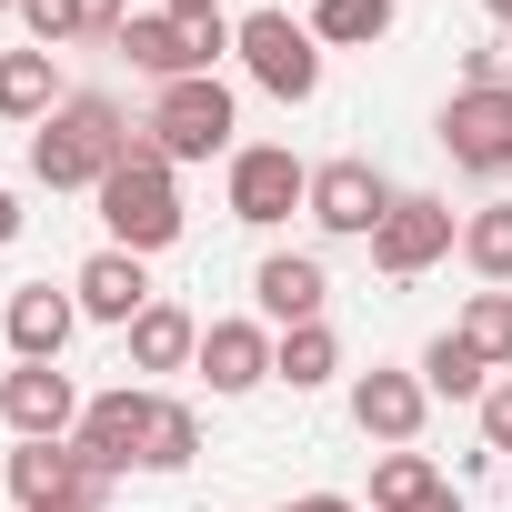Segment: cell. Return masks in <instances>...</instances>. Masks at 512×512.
<instances>
[{"instance_id":"d6986e66","label":"cell","mask_w":512,"mask_h":512,"mask_svg":"<svg viewBox=\"0 0 512 512\" xmlns=\"http://www.w3.org/2000/svg\"><path fill=\"white\" fill-rule=\"evenodd\" d=\"M121 342H131V372H181V362H201V322H191L181 302H151Z\"/></svg>"},{"instance_id":"277c9868","label":"cell","mask_w":512,"mask_h":512,"mask_svg":"<svg viewBox=\"0 0 512 512\" xmlns=\"http://www.w3.org/2000/svg\"><path fill=\"white\" fill-rule=\"evenodd\" d=\"M231 41H241V21H171V11H131L121 21V61L151 71V81H201Z\"/></svg>"},{"instance_id":"ba28073f","label":"cell","mask_w":512,"mask_h":512,"mask_svg":"<svg viewBox=\"0 0 512 512\" xmlns=\"http://www.w3.org/2000/svg\"><path fill=\"white\" fill-rule=\"evenodd\" d=\"M0 482H11L21 512H61V502H101L111 512V472H91L71 442H21L11 462H0Z\"/></svg>"},{"instance_id":"52a82bcc","label":"cell","mask_w":512,"mask_h":512,"mask_svg":"<svg viewBox=\"0 0 512 512\" xmlns=\"http://www.w3.org/2000/svg\"><path fill=\"white\" fill-rule=\"evenodd\" d=\"M462 241V221H452V201H432V191H402L392 211H382V231H372V272L382 282H422L442 251Z\"/></svg>"},{"instance_id":"4fadbf2b","label":"cell","mask_w":512,"mask_h":512,"mask_svg":"<svg viewBox=\"0 0 512 512\" xmlns=\"http://www.w3.org/2000/svg\"><path fill=\"white\" fill-rule=\"evenodd\" d=\"M71 302H81V322H111V332H131L161 292H151V272H141V251H91V262L71 272Z\"/></svg>"},{"instance_id":"83f0119b","label":"cell","mask_w":512,"mask_h":512,"mask_svg":"<svg viewBox=\"0 0 512 512\" xmlns=\"http://www.w3.org/2000/svg\"><path fill=\"white\" fill-rule=\"evenodd\" d=\"M462 91H512V51H502V41L462 51Z\"/></svg>"},{"instance_id":"4316f807","label":"cell","mask_w":512,"mask_h":512,"mask_svg":"<svg viewBox=\"0 0 512 512\" xmlns=\"http://www.w3.org/2000/svg\"><path fill=\"white\" fill-rule=\"evenodd\" d=\"M21 31H31V51H61V41H91V21H81V0H21Z\"/></svg>"},{"instance_id":"d4e9b609","label":"cell","mask_w":512,"mask_h":512,"mask_svg":"<svg viewBox=\"0 0 512 512\" xmlns=\"http://www.w3.org/2000/svg\"><path fill=\"white\" fill-rule=\"evenodd\" d=\"M462 262H472L492 292L512 282V201H482V211L462 221Z\"/></svg>"},{"instance_id":"9a60e30c","label":"cell","mask_w":512,"mask_h":512,"mask_svg":"<svg viewBox=\"0 0 512 512\" xmlns=\"http://www.w3.org/2000/svg\"><path fill=\"white\" fill-rule=\"evenodd\" d=\"M251 302H262V322H272V332H302V322H322L332 272L312 262V251H272V262L251 272Z\"/></svg>"},{"instance_id":"e575fe53","label":"cell","mask_w":512,"mask_h":512,"mask_svg":"<svg viewBox=\"0 0 512 512\" xmlns=\"http://www.w3.org/2000/svg\"><path fill=\"white\" fill-rule=\"evenodd\" d=\"M61 512H101V502H61Z\"/></svg>"},{"instance_id":"ffe728a7","label":"cell","mask_w":512,"mask_h":512,"mask_svg":"<svg viewBox=\"0 0 512 512\" xmlns=\"http://www.w3.org/2000/svg\"><path fill=\"white\" fill-rule=\"evenodd\" d=\"M332 372H342V332H332V322H302V332H282V342H272V382L322 392Z\"/></svg>"},{"instance_id":"7a4b0ae2","label":"cell","mask_w":512,"mask_h":512,"mask_svg":"<svg viewBox=\"0 0 512 512\" xmlns=\"http://www.w3.org/2000/svg\"><path fill=\"white\" fill-rule=\"evenodd\" d=\"M101 201V231H111V251H171L181 241V181H171V151L151 141V131H131V151H121V171L91 191Z\"/></svg>"},{"instance_id":"5b68a950","label":"cell","mask_w":512,"mask_h":512,"mask_svg":"<svg viewBox=\"0 0 512 512\" xmlns=\"http://www.w3.org/2000/svg\"><path fill=\"white\" fill-rule=\"evenodd\" d=\"M292 211H312V161H302L292 141H241V151H231V221L272 231V221H292Z\"/></svg>"},{"instance_id":"7c38bea8","label":"cell","mask_w":512,"mask_h":512,"mask_svg":"<svg viewBox=\"0 0 512 512\" xmlns=\"http://www.w3.org/2000/svg\"><path fill=\"white\" fill-rule=\"evenodd\" d=\"M442 151L462 171H512V91H452L442 101Z\"/></svg>"},{"instance_id":"3957f363","label":"cell","mask_w":512,"mask_h":512,"mask_svg":"<svg viewBox=\"0 0 512 512\" xmlns=\"http://www.w3.org/2000/svg\"><path fill=\"white\" fill-rule=\"evenodd\" d=\"M161 151H171V171L181 161H211V151H231V131H241V111H231V81L221 71H201V81H161V101H151V121H141Z\"/></svg>"},{"instance_id":"4dcf8cb0","label":"cell","mask_w":512,"mask_h":512,"mask_svg":"<svg viewBox=\"0 0 512 512\" xmlns=\"http://www.w3.org/2000/svg\"><path fill=\"white\" fill-rule=\"evenodd\" d=\"M0 241H21V191L0 181Z\"/></svg>"},{"instance_id":"5bb4252c","label":"cell","mask_w":512,"mask_h":512,"mask_svg":"<svg viewBox=\"0 0 512 512\" xmlns=\"http://www.w3.org/2000/svg\"><path fill=\"white\" fill-rule=\"evenodd\" d=\"M422 412H432V392H422V372H392V362H372V372L352 382V422H362L372 442H392V452H412V432H422Z\"/></svg>"},{"instance_id":"8992f818","label":"cell","mask_w":512,"mask_h":512,"mask_svg":"<svg viewBox=\"0 0 512 512\" xmlns=\"http://www.w3.org/2000/svg\"><path fill=\"white\" fill-rule=\"evenodd\" d=\"M231 51H241V71L262 81L272 101H312V91H322V41H312V21H292V11H251Z\"/></svg>"},{"instance_id":"f1b7e54d","label":"cell","mask_w":512,"mask_h":512,"mask_svg":"<svg viewBox=\"0 0 512 512\" xmlns=\"http://www.w3.org/2000/svg\"><path fill=\"white\" fill-rule=\"evenodd\" d=\"M482 452H492V462L512 452V382H492V392H482Z\"/></svg>"},{"instance_id":"1f68e13d","label":"cell","mask_w":512,"mask_h":512,"mask_svg":"<svg viewBox=\"0 0 512 512\" xmlns=\"http://www.w3.org/2000/svg\"><path fill=\"white\" fill-rule=\"evenodd\" d=\"M171 21H221V0H161Z\"/></svg>"},{"instance_id":"9c48e42d","label":"cell","mask_w":512,"mask_h":512,"mask_svg":"<svg viewBox=\"0 0 512 512\" xmlns=\"http://www.w3.org/2000/svg\"><path fill=\"white\" fill-rule=\"evenodd\" d=\"M392 201H402V191H392L362 151H342V161H322V171H312V221H322L332 241H372Z\"/></svg>"},{"instance_id":"d6a6232c","label":"cell","mask_w":512,"mask_h":512,"mask_svg":"<svg viewBox=\"0 0 512 512\" xmlns=\"http://www.w3.org/2000/svg\"><path fill=\"white\" fill-rule=\"evenodd\" d=\"M292 512H362V502H342V492H302Z\"/></svg>"},{"instance_id":"ac0fdd59","label":"cell","mask_w":512,"mask_h":512,"mask_svg":"<svg viewBox=\"0 0 512 512\" xmlns=\"http://www.w3.org/2000/svg\"><path fill=\"white\" fill-rule=\"evenodd\" d=\"M61 101H71V91H61V61H51V51H0V121L41 131Z\"/></svg>"},{"instance_id":"484cf974","label":"cell","mask_w":512,"mask_h":512,"mask_svg":"<svg viewBox=\"0 0 512 512\" xmlns=\"http://www.w3.org/2000/svg\"><path fill=\"white\" fill-rule=\"evenodd\" d=\"M452 332H462V342L502 372V362H512V292H492V282H482V292L462 302V322H452Z\"/></svg>"},{"instance_id":"8fae6325","label":"cell","mask_w":512,"mask_h":512,"mask_svg":"<svg viewBox=\"0 0 512 512\" xmlns=\"http://www.w3.org/2000/svg\"><path fill=\"white\" fill-rule=\"evenodd\" d=\"M0 422H11L21 442H71L81 432V392L61 362H21V372H0Z\"/></svg>"},{"instance_id":"7402d4cb","label":"cell","mask_w":512,"mask_h":512,"mask_svg":"<svg viewBox=\"0 0 512 512\" xmlns=\"http://www.w3.org/2000/svg\"><path fill=\"white\" fill-rule=\"evenodd\" d=\"M412 372H422V392H442V402H482V392H492V362H482L462 332H442V342H432Z\"/></svg>"},{"instance_id":"44dd1931","label":"cell","mask_w":512,"mask_h":512,"mask_svg":"<svg viewBox=\"0 0 512 512\" xmlns=\"http://www.w3.org/2000/svg\"><path fill=\"white\" fill-rule=\"evenodd\" d=\"M452 482L432 472V452H382L372 462V512H432Z\"/></svg>"},{"instance_id":"603a6c76","label":"cell","mask_w":512,"mask_h":512,"mask_svg":"<svg viewBox=\"0 0 512 512\" xmlns=\"http://www.w3.org/2000/svg\"><path fill=\"white\" fill-rule=\"evenodd\" d=\"M312 41H322V51H372V41H392V0H312Z\"/></svg>"},{"instance_id":"836d02e7","label":"cell","mask_w":512,"mask_h":512,"mask_svg":"<svg viewBox=\"0 0 512 512\" xmlns=\"http://www.w3.org/2000/svg\"><path fill=\"white\" fill-rule=\"evenodd\" d=\"M482 11H492V21H502V31H512V0H482Z\"/></svg>"},{"instance_id":"2e32d148","label":"cell","mask_w":512,"mask_h":512,"mask_svg":"<svg viewBox=\"0 0 512 512\" xmlns=\"http://www.w3.org/2000/svg\"><path fill=\"white\" fill-rule=\"evenodd\" d=\"M0 332H11V352H21V362H61V352H71V332H81V302H71V292H51V282H21L11 302H0Z\"/></svg>"},{"instance_id":"e0dca14e","label":"cell","mask_w":512,"mask_h":512,"mask_svg":"<svg viewBox=\"0 0 512 512\" xmlns=\"http://www.w3.org/2000/svg\"><path fill=\"white\" fill-rule=\"evenodd\" d=\"M272 342H282V332H262V322H211V332H201V382H211L221 402L262 392V382H272Z\"/></svg>"},{"instance_id":"d590c367","label":"cell","mask_w":512,"mask_h":512,"mask_svg":"<svg viewBox=\"0 0 512 512\" xmlns=\"http://www.w3.org/2000/svg\"><path fill=\"white\" fill-rule=\"evenodd\" d=\"M0 11H21V0H0Z\"/></svg>"},{"instance_id":"cb8c5ba5","label":"cell","mask_w":512,"mask_h":512,"mask_svg":"<svg viewBox=\"0 0 512 512\" xmlns=\"http://www.w3.org/2000/svg\"><path fill=\"white\" fill-rule=\"evenodd\" d=\"M191 452H201V412H191V402H151L141 472H191Z\"/></svg>"},{"instance_id":"6da1fadb","label":"cell","mask_w":512,"mask_h":512,"mask_svg":"<svg viewBox=\"0 0 512 512\" xmlns=\"http://www.w3.org/2000/svg\"><path fill=\"white\" fill-rule=\"evenodd\" d=\"M131 131H141V121H121V101H101V91H71V101H61L41 131H31V181H51V191H101V181L121 171Z\"/></svg>"},{"instance_id":"30bf717a","label":"cell","mask_w":512,"mask_h":512,"mask_svg":"<svg viewBox=\"0 0 512 512\" xmlns=\"http://www.w3.org/2000/svg\"><path fill=\"white\" fill-rule=\"evenodd\" d=\"M151 402H161V392H141V382H111V392H91V402H81V432H71V452H81L91 472H111V482H121V472L141 462Z\"/></svg>"},{"instance_id":"f546056e","label":"cell","mask_w":512,"mask_h":512,"mask_svg":"<svg viewBox=\"0 0 512 512\" xmlns=\"http://www.w3.org/2000/svg\"><path fill=\"white\" fill-rule=\"evenodd\" d=\"M81 21H91V41H121V21H131V0H81Z\"/></svg>"}]
</instances>
